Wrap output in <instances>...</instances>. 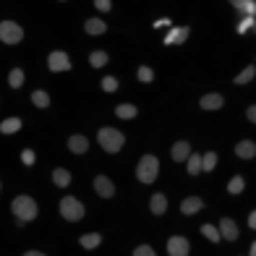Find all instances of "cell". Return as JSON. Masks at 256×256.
Wrapping results in <instances>:
<instances>
[{
	"mask_svg": "<svg viewBox=\"0 0 256 256\" xmlns=\"http://www.w3.org/2000/svg\"><path fill=\"white\" fill-rule=\"evenodd\" d=\"M10 209H14V214L18 217V222H32V220L37 217V204H34L32 196H16Z\"/></svg>",
	"mask_w": 256,
	"mask_h": 256,
	"instance_id": "6da1fadb",
	"label": "cell"
},
{
	"mask_svg": "<svg viewBox=\"0 0 256 256\" xmlns=\"http://www.w3.org/2000/svg\"><path fill=\"white\" fill-rule=\"evenodd\" d=\"M97 138H100V146L104 149V152H110V154H115V152H120V146H123V134L120 131H115V128H100V134H97Z\"/></svg>",
	"mask_w": 256,
	"mask_h": 256,
	"instance_id": "7a4b0ae2",
	"label": "cell"
},
{
	"mask_svg": "<svg viewBox=\"0 0 256 256\" xmlns=\"http://www.w3.org/2000/svg\"><path fill=\"white\" fill-rule=\"evenodd\" d=\"M157 170H160V162L154 154H144L138 160V168H136V178L142 183H152L157 178Z\"/></svg>",
	"mask_w": 256,
	"mask_h": 256,
	"instance_id": "3957f363",
	"label": "cell"
},
{
	"mask_svg": "<svg viewBox=\"0 0 256 256\" xmlns=\"http://www.w3.org/2000/svg\"><path fill=\"white\" fill-rule=\"evenodd\" d=\"M0 40L6 44H18L24 40V29H21L16 21H0Z\"/></svg>",
	"mask_w": 256,
	"mask_h": 256,
	"instance_id": "277c9868",
	"label": "cell"
},
{
	"mask_svg": "<svg viewBox=\"0 0 256 256\" xmlns=\"http://www.w3.org/2000/svg\"><path fill=\"white\" fill-rule=\"evenodd\" d=\"M60 214L68 220V222H78V220L84 217V206H81V202L74 199V196H66V199L60 202Z\"/></svg>",
	"mask_w": 256,
	"mask_h": 256,
	"instance_id": "5b68a950",
	"label": "cell"
},
{
	"mask_svg": "<svg viewBox=\"0 0 256 256\" xmlns=\"http://www.w3.org/2000/svg\"><path fill=\"white\" fill-rule=\"evenodd\" d=\"M48 66H50V71H68V68H71V58L60 50H55L48 58Z\"/></svg>",
	"mask_w": 256,
	"mask_h": 256,
	"instance_id": "8992f818",
	"label": "cell"
},
{
	"mask_svg": "<svg viewBox=\"0 0 256 256\" xmlns=\"http://www.w3.org/2000/svg\"><path fill=\"white\" fill-rule=\"evenodd\" d=\"M168 254L170 256H188V240L183 236H172L168 240Z\"/></svg>",
	"mask_w": 256,
	"mask_h": 256,
	"instance_id": "52a82bcc",
	"label": "cell"
},
{
	"mask_svg": "<svg viewBox=\"0 0 256 256\" xmlns=\"http://www.w3.org/2000/svg\"><path fill=\"white\" fill-rule=\"evenodd\" d=\"M94 191L102 196V199H110V196L115 194V186H112V180H108L104 176H97L94 178Z\"/></svg>",
	"mask_w": 256,
	"mask_h": 256,
	"instance_id": "ba28073f",
	"label": "cell"
},
{
	"mask_svg": "<svg viewBox=\"0 0 256 256\" xmlns=\"http://www.w3.org/2000/svg\"><path fill=\"white\" fill-rule=\"evenodd\" d=\"M217 230H220V236L228 238V240H236V238L240 236V232H238V225L232 222V220H228V217L220 220V228H217Z\"/></svg>",
	"mask_w": 256,
	"mask_h": 256,
	"instance_id": "9c48e42d",
	"label": "cell"
},
{
	"mask_svg": "<svg viewBox=\"0 0 256 256\" xmlns=\"http://www.w3.org/2000/svg\"><path fill=\"white\" fill-rule=\"evenodd\" d=\"M68 149H71L74 154H84L86 149H89V138H86V136H78V134H74L71 138H68Z\"/></svg>",
	"mask_w": 256,
	"mask_h": 256,
	"instance_id": "30bf717a",
	"label": "cell"
},
{
	"mask_svg": "<svg viewBox=\"0 0 256 256\" xmlns=\"http://www.w3.org/2000/svg\"><path fill=\"white\" fill-rule=\"evenodd\" d=\"M188 154H191V144L188 142H176V144H172V160H176V162L188 160Z\"/></svg>",
	"mask_w": 256,
	"mask_h": 256,
	"instance_id": "8fae6325",
	"label": "cell"
},
{
	"mask_svg": "<svg viewBox=\"0 0 256 256\" xmlns=\"http://www.w3.org/2000/svg\"><path fill=\"white\" fill-rule=\"evenodd\" d=\"M236 154H238L240 160H254V157H256V144H254V142H240V144L236 146Z\"/></svg>",
	"mask_w": 256,
	"mask_h": 256,
	"instance_id": "7c38bea8",
	"label": "cell"
},
{
	"mask_svg": "<svg viewBox=\"0 0 256 256\" xmlns=\"http://www.w3.org/2000/svg\"><path fill=\"white\" fill-rule=\"evenodd\" d=\"M202 206H204V202L199 199V196H191V199H186V202L180 204V212H183V214H196Z\"/></svg>",
	"mask_w": 256,
	"mask_h": 256,
	"instance_id": "4fadbf2b",
	"label": "cell"
},
{
	"mask_svg": "<svg viewBox=\"0 0 256 256\" xmlns=\"http://www.w3.org/2000/svg\"><path fill=\"white\" fill-rule=\"evenodd\" d=\"M186 37H188V29L180 26V29H170V34L165 37V44H183Z\"/></svg>",
	"mask_w": 256,
	"mask_h": 256,
	"instance_id": "5bb4252c",
	"label": "cell"
},
{
	"mask_svg": "<svg viewBox=\"0 0 256 256\" xmlns=\"http://www.w3.org/2000/svg\"><path fill=\"white\" fill-rule=\"evenodd\" d=\"M222 102H225L222 94H206V97H202L199 104H202L204 110H220V108H222Z\"/></svg>",
	"mask_w": 256,
	"mask_h": 256,
	"instance_id": "9a60e30c",
	"label": "cell"
},
{
	"mask_svg": "<svg viewBox=\"0 0 256 256\" xmlns=\"http://www.w3.org/2000/svg\"><path fill=\"white\" fill-rule=\"evenodd\" d=\"M84 29H86V34H104L108 32V24L104 21H100V18H86V24H84Z\"/></svg>",
	"mask_w": 256,
	"mask_h": 256,
	"instance_id": "2e32d148",
	"label": "cell"
},
{
	"mask_svg": "<svg viewBox=\"0 0 256 256\" xmlns=\"http://www.w3.org/2000/svg\"><path fill=\"white\" fill-rule=\"evenodd\" d=\"M149 206H152V214H165V209H168L165 194H154V196H152V202H149Z\"/></svg>",
	"mask_w": 256,
	"mask_h": 256,
	"instance_id": "e0dca14e",
	"label": "cell"
},
{
	"mask_svg": "<svg viewBox=\"0 0 256 256\" xmlns=\"http://www.w3.org/2000/svg\"><path fill=\"white\" fill-rule=\"evenodd\" d=\"M78 243H81L84 248H97L100 243H102V236H100V232H89V236H81Z\"/></svg>",
	"mask_w": 256,
	"mask_h": 256,
	"instance_id": "ac0fdd59",
	"label": "cell"
},
{
	"mask_svg": "<svg viewBox=\"0 0 256 256\" xmlns=\"http://www.w3.org/2000/svg\"><path fill=\"white\" fill-rule=\"evenodd\" d=\"M52 183H55V186H60V188H66V186L71 183V172L63 170V168H58V170L52 172Z\"/></svg>",
	"mask_w": 256,
	"mask_h": 256,
	"instance_id": "d6986e66",
	"label": "cell"
},
{
	"mask_svg": "<svg viewBox=\"0 0 256 256\" xmlns=\"http://www.w3.org/2000/svg\"><path fill=\"white\" fill-rule=\"evenodd\" d=\"M254 74H256V71H254V66H246L236 78H232V84H238V86H240V84H248V81L254 78Z\"/></svg>",
	"mask_w": 256,
	"mask_h": 256,
	"instance_id": "ffe728a7",
	"label": "cell"
},
{
	"mask_svg": "<svg viewBox=\"0 0 256 256\" xmlns=\"http://www.w3.org/2000/svg\"><path fill=\"white\" fill-rule=\"evenodd\" d=\"M136 108L134 104H118V108H115V115H118V118H136Z\"/></svg>",
	"mask_w": 256,
	"mask_h": 256,
	"instance_id": "44dd1931",
	"label": "cell"
},
{
	"mask_svg": "<svg viewBox=\"0 0 256 256\" xmlns=\"http://www.w3.org/2000/svg\"><path fill=\"white\" fill-rule=\"evenodd\" d=\"M18 128H21V120L18 118H8V120L0 123V131H3V134H16Z\"/></svg>",
	"mask_w": 256,
	"mask_h": 256,
	"instance_id": "7402d4cb",
	"label": "cell"
},
{
	"mask_svg": "<svg viewBox=\"0 0 256 256\" xmlns=\"http://www.w3.org/2000/svg\"><path fill=\"white\" fill-rule=\"evenodd\" d=\"M8 84L14 89H18L21 84H24V71H21V68H14V71L8 74Z\"/></svg>",
	"mask_w": 256,
	"mask_h": 256,
	"instance_id": "603a6c76",
	"label": "cell"
},
{
	"mask_svg": "<svg viewBox=\"0 0 256 256\" xmlns=\"http://www.w3.org/2000/svg\"><path fill=\"white\" fill-rule=\"evenodd\" d=\"M89 63L94 66V68H102L104 63H108V52H102V50H94L89 55Z\"/></svg>",
	"mask_w": 256,
	"mask_h": 256,
	"instance_id": "cb8c5ba5",
	"label": "cell"
},
{
	"mask_svg": "<svg viewBox=\"0 0 256 256\" xmlns=\"http://www.w3.org/2000/svg\"><path fill=\"white\" fill-rule=\"evenodd\" d=\"M188 172H191V176H199V172H202V157L199 154H188Z\"/></svg>",
	"mask_w": 256,
	"mask_h": 256,
	"instance_id": "d4e9b609",
	"label": "cell"
},
{
	"mask_svg": "<svg viewBox=\"0 0 256 256\" xmlns=\"http://www.w3.org/2000/svg\"><path fill=\"white\" fill-rule=\"evenodd\" d=\"M214 165H217V154H214V152H206V154L202 157V172H204V170L212 172V170H214Z\"/></svg>",
	"mask_w": 256,
	"mask_h": 256,
	"instance_id": "484cf974",
	"label": "cell"
},
{
	"mask_svg": "<svg viewBox=\"0 0 256 256\" xmlns=\"http://www.w3.org/2000/svg\"><path fill=\"white\" fill-rule=\"evenodd\" d=\"M243 186H246V180H243L240 176H232L230 183H228V191H230V194H240V191H243Z\"/></svg>",
	"mask_w": 256,
	"mask_h": 256,
	"instance_id": "4316f807",
	"label": "cell"
},
{
	"mask_svg": "<svg viewBox=\"0 0 256 256\" xmlns=\"http://www.w3.org/2000/svg\"><path fill=\"white\" fill-rule=\"evenodd\" d=\"M32 102L34 104H37V108H50V97L48 94H44V92H34V94H32Z\"/></svg>",
	"mask_w": 256,
	"mask_h": 256,
	"instance_id": "83f0119b",
	"label": "cell"
},
{
	"mask_svg": "<svg viewBox=\"0 0 256 256\" xmlns=\"http://www.w3.org/2000/svg\"><path fill=\"white\" fill-rule=\"evenodd\" d=\"M202 232H204V238H209L212 243H217L220 238H222V236H220V230L212 228V225H202Z\"/></svg>",
	"mask_w": 256,
	"mask_h": 256,
	"instance_id": "f1b7e54d",
	"label": "cell"
},
{
	"mask_svg": "<svg viewBox=\"0 0 256 256\" xmlns=\"http://www.w3.org/2000/svg\"><path fill=\"white\" fill-rule=\"evenodd\" d=\"M152 78H154V71H152L149 66H142V68H138V81H144V84H149Z\"/></svg>",
	"mask_w": 256,
	"mask_h": 256,
	"instance_id": "f546056e",
	"label": "cell"
},
{
	"mask_svg": "<svg viewBox=\"0 0 256 256\" xmlns=\"http://www.w3.org/2000/svg\"><path fill=\"white\" fill-rule=\"evenodd\" d=\"M102 89L104 92H115V89H118V81H115L112 76H104L102 78Z\"/></svg>",
	"mask_w": 256,
	"mask_h": 256,
	"instance_id": "4dcf8cb0",
	"label": "cell"
},
{
	"mask_svg": "<svg viewBox=\"0 0 256 256\" xmlns=\"http://www.w3.org/2000/svg\"><path fill=\"white\" fill-rule=\"evenodd\" d=\"M134 256H157V254H154L152 246H138V248L134 251Z\"/></svg>",
	"mask_w": 256,
	"mask_h": 256,
	"instance_id": "1f68e13d",
	"label": "cell"
},
{
	"mask_svg": "<svg viewBox=\"0 0 256 256\" xmlns=\"http://www.w3.org/2000/svg\"><path fill=\"white\" fill-rule=\"evenodd\" d=\"M238 10H243V14H256V3H251V0H246V3H240Z\"/></svg>",
	"mask_w": 256,
	"mask_h": 256,
	"instance_id": "d6a6232c",
	"label": "cell"
},
{
	"mask_svg": "<svg viewBox=\"0 0 256 256\" xmlns=\"http://www.w3.org/2000/svg\"><path fill=\"white\" fill-rule=\"evenodd\" d=\"M21 160H24L26 165H32V162H34V152H32V149H24V154H21Z\"/></svg>",
	"mask_w": 256,
	"mask_h": 256,
	"instance_id": "836d02e7",
	"label": "cell"
},
{
	"mask_svg": "<svg viewBox=\"0 0 256 256\" xmlns=\"http://www.w3.org/2000/svg\"><path fill=\"white\" fill-rule=\"evenodd\" d=\"M94 6H97L100 10H110V6H112V3H110V0H94Z\"/></svg>",
	"mask_w": 256,
	"mask_h": 256,
	"instance_id": "e575fe53",
	"label": "cell"
},
{
	"mask_svg": "<svg viewBox=\"0 0 256 256\" xmlns=\"http://www.w3.org/2000/svg\"><path fill=\"white\" fill-rule=\"evenodd\" d=\"M246 118H248L251 123H256V104H251V108L246 110Z\"/></svg>",
	"mask_w": 256,
	"mask_h": 256,
	"instance_id": "d590c367",
	"label": "cell"
},
{
	"mask_svg": "<svg viewBox=\"0 0 256 256\" xmlns=\"http://www.w3.org/2000/svg\"><path fill=\"white\" fill-rule=\"evenodd\" d=\"M251 18H254V16H251ZM251 18H243V21H240V26H238V32H240V34L246 32V29H251Z\"/></svg>",
	"mask_w": 256,
	"mask_h": 256,
	"instance_id": "8d00e7d4",
	"label": "cell"
},
{
	"mask_svg": "<svg viewBox=\"0 0 256 256\" xmlns=\"http://www.w3.org/2000/svg\"><path fill=\"white\" fill-rule=\"evenodd\" d=\"M248 225H251V228H256V209H254V212L248 214Z\"/></svg>",
	"mask_w": 256,
	"mask_h": 256,
	"instance_id": "74e56055",
	"label": "cell"
},
{
	"mask_svg": "<svg viewBox=\"0 0 256 256\" xmlns=\"http://www.w3.org/2000/svg\"><path fill=\"white\" fill-rule=\"evenodd\" d=\"M251 29H254V34H256V14H254V18H251Z\"/></svg>",
	"mask_w": 256,
	"mask_h": 256,
	"instance_id": "f35d334b",
	"label": "cell"
},
{
	"mask_svg": "<svg viewBox=\"0 0 256 256\" xmlns=\"http://www.w3.org/2000/svg\"><path fill=\"white\" fill-rule=\"evenodd\" d=\"M24 256H44V254H40V251H29V254H24Z\"/></svg>",
	"mask_w": 256,
	"mask_h": 256,
	"instance_id": "ab89813d",
	"label": "cell"
},
{
	"mask_svg": "<svg viewBox=\"0 0 256 256\" xmlns=\"http://www.w3.org/2000/svg\"><path fill=\"white\" fill-rule=\"evenodd\" d=\"M230 3H232V6H236V8H238L240 3H246V0H230Z\"/></svg>",
	"mask_w": 256,
	"mask_h": 256,
	"instance_id": "60d3db41",
	"label": "cell"
},
{
	"mask_svg": "<svg viewBox=\"0 0 256 256\" xmlns=\"http://www.w3.org/2000/svg\"><path fill=\"white\" fill-rule=\"evenodd\" d=\"M251 254H254V256H256V240H254V246H251Z\"/></svg>",
	"mask_w": 256,
	"mask_h": 256,
	"instance_id": "b9f144b4",
	"label": "cell"
}]
</instances>
